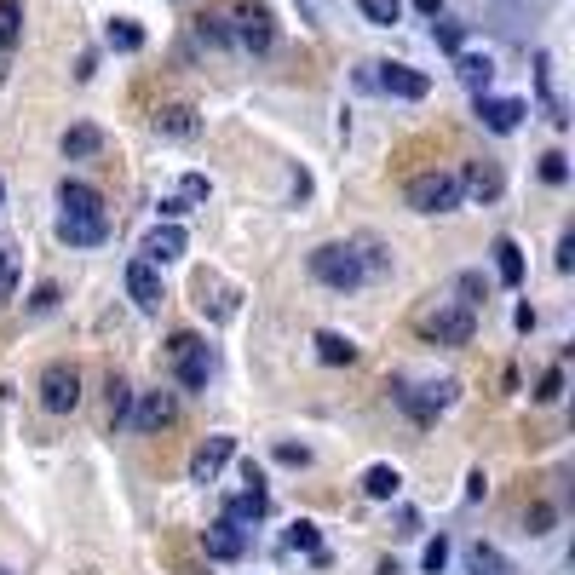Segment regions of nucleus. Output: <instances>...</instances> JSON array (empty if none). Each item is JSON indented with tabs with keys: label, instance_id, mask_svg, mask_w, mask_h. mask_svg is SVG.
<instances>
[{
	"label": "nucleus",
	"instance_id": "nucleus-1",
	"mask_svg": "<svg viewBox=\"0 0 575 575\" xmlns=\"http://www.w3.org/2000/svg\"><path fill=\"white\" fill-rule=\"evenodd\" d=\"M414 328H420V340H432V345H466L478 322H472L466 305H432V311L414 317Z\"/></svg>",
	"mask_w": 575,
	"mask_h": 575
},
{
	"label": "nucleus",
	"instance_id": "nucleus-2",
	"mask_svg": "<svg viewBox=\"0 0 575 575\" xmlns=\"http://www.w3.org/2000/svg\"><path fill=\"white\" fill-rule=\"evenodd\" d=\"M311 276L345 294V288L363 282V259H357V248H345V242H322V248L311 253Z\"/></svg>",
	"mask_w": 575,
	"mask_h": 575
},
{
	"label": "nucleus",
	"instance_id": "nucleus-3",
	"mask_svg": "<svg viewBox=\"0 0 575 575\" xmlns=\"http://www.w3.org/2000/svg\"><path fill=\"white\" fill-rule=\"evenodd\" d=\"M409 207L414 213H455L460 207L455 173H414L409 179Z\"/></svg>",
	"mask_w": 575,
	"mask_h": 575
},
{
	"label": "nucleus",
	"instance_id": "nucleus-4",
	"mask_svg": "<svg viewBox=\"0 0 575 575\" xmlns=\"http://www.w3.org/2000/svg\"><path fill=\"white\" fill-rule=\"evenodd\" d=\"M167 357H173V368H179V380H184L190 391L207 386V374H213L207 340H196V334H173V340H167Z\"/></svg>",
	"mask_w": 575,
	"mask_h": 575
},
{
	"label": "nucleus",
	"instance_id": "nucleus-5",
	"mask_svg": "<svg viewBox=\"0 0 575 575\" xmlns=\"http://www.w3.org/2000/svg\"><path fill=\"white\" fill-rule=\"evenodd\" d=\"M41 403L52 414H75L81 409V374L69 363H46L41 368Z\"/></svg>",
	"mask_w": 575,
	"mask_h": 575
},
{
	"label": "nucleus",
	"instance_id": "nucleus-6",
	"mask_svg": "<svg viewBox=\"0 0 575 575\" xmlns=\"http://www.w3.org/2000/svg\"><path fill=\"white\" fill-rule=\"evenodd\" d=\"M127 414H133L138 432H167V426L179 420V397H173V391H144Z\"/></svg>",
	"mask_w": 575,
	"mask_h": 575
},
{
	"label": "nucleus",
	"instance_id": "nucleus-7",
	"mask_svg": "<svg viewBox=\"0 0 575 575\" xmlns=\"http://www.w3.org/2000/svg\"><path fill=\"white\" fill-rule=\"evenodd\" d=\"M397 403H403L414 420H432L437 409L455 403V386H449V380H443V386H397Z\"/></svg>",
	"mask_w": 575,
	"mask_h": 575
},
{
	"label": "nucleus",
	"instance_id": "nucleus-8",
	"mask_svg": "<svg viewBox=\"0 0 575 575\" xmlns=\"http://www.w3.org/2000/svg\"><path fill=\"white\" fill-rule=\"evenodd\" d=\"M58 236H64L69 248H98V242L110 236V219H104V213H64V219H58Z\"/></svg>",
	"mask_w": 575,
	"mask_h": 575
},
{
	"label": "nucleus",
	"instance_id": "nucleus-9",
	"mask_svg": "<svg viewBox=\"0 0 575 575\" xmlns=\"http://www.w3.org/2000/svg\"><path fill=\"white\" fill-rule=\"evenodd\" d=\"M374 81H380L391 98H426V92H432V81L409 64H374Z\"/></svg>",
	"mask_w": 575,
	"mask_h": 575
},
{
	"label": "nucleus",
	"instance_id": "nucleus-10",
	"mask_svg": "<svg viewBox=\"0 0 575 575\" xmlns=\"http://www.w3.org/2000/svg\"><path fill=\"white\" fill-rule=\"evenodd\" d=\"M127 294H133L138 311H161V276L150 259H133V265H127Z\"/></svg>",
	"mask_w": 575,
	"mask_h": 575
},
{
	"label": "nucleus",
	"instance_id": "nucleus-11",
	"mask_svg": "<svg viewBox=\"0 0 575 575\" xmlns=\"http://www.w3.org/2000/svg\"><path fill=\"white\" fill-rule=\"evenodd\" d=\"M230 455H236V443H230V437H207L202 449L190 455V483H213V478H219V466H225Z\"/></svg>",
	"mask_w": 575,
	"mask_h": 575
},
{
	"label": "nucleus",
	"instance_id": "nucleus-12",
	"mask_svg": "<svg viewBox=\"0 0 575 575\" xmlns=\"http://www.w3.org/2000/svg\"><path fill=\"white\" fill-rule=\"evenodd\" d=\"M207 558H219V564H230V558H242L248 552V535H242V524H230V518H219V524L202 535Z\"/></svg>",
	"mask_w": 575,
	"mask_h": 575
},
{
	"label": "nucleus",
	"instance_id": "nucleus-13",
	"mask_svg": "<svg viewBox=\"0 0 575 575\" xmlns=\"http://www.w3.org/2000/svg\"><path fill=\"white\" fill-rule=\"evenodd\" d=\"M230 41H242L248 52H271V41H276V29H271V12H242L236 18V29H230Z\"/></svg>",
	"mask_w": 575,
	"mask_h": 575
},
{
	"label": "nucleus",
	"instance_id": "nucleus-14",
	"mask_svg": "<svg viewBox=\"0 0 575 575\" xmlns=\"http://www.w3.org/2000/svg\"><path fill=\"white\" fill-rule=\"evenodd\" d=\"M478 121L489 133H512L524 121V98H478Z\"/></svg>",
	"mask_w": 575,
	"mask_h": 575
},
{
	"label": "nucleus",
	"instance_id": "nucleus-15",
	"mask_svg": "<svg viewBox=\"0 0 575 575\" xmlns=\"http://www.w3.org/2000/svg\"><path fill=\"white\" fill-rule=\"evenodd\" d=\"M455 184L472 190L478 202H495V196H501V167H495V161H466V173H460Z\"/></svg>",
	"mask_w": 575,
	"mask_h": 575
},
{
	"label": "nucleus",
	"instance_id": "nucleus-16",
	"mask_svg": "<svg viewBox=\"0 0 575 575\" xmlns=\"http://www.w3.org/2000/svg\"><path fill=\"white\" fill-rule=\"evenodd\" d=\"M271 512V495H265V483H248L242 495H230V506H225V518L230 524H259Z\"/></svg>",
	"mask_w": 575,
	"mask_h": 575
},
{
	"label": "nucleus",
	"instance_id": "nucleus-17",
	"mask_svg": "<svg viewBox=\"0 0 575 575\" xmlns=\"http://www.w3.org/2000/svg\"><path fill=\"white\" fill-rule=\"evenodd\" d=\"M184 253V230L179 225H156L150 236H144V259L150 265H167V259H179Z\"/></svg>",
	"mask_w": 575,
	"mask_h": 575
},
{
	"label": "nucleus",
	"instance_id": "nucleus-18",
	"mask_svg": "<svg viewBox=\"0 0 575 575\" xmlns=\"http://www.w3.org/2000/svg\"><path fill=\"white\" fill-rule=\"evenodd\" d=\"M455 75L483 98V92H489V81H495V64H489V58H478V52H455Z\"/></svg>",
	"mask_w": 575,
	"mask_h": 575
},
{
	"label": "nucleus",
	"instance_id": "nucleus-19",
	"mask_svg": "<svg viewBox=\"0 0 575 575\" xmlns=\"http://www.w3.org/2000/svg\"><path fill=\"white\" fill-rule=\"evenodd\" d=\"M58 202H64V213H104V196H98L92 184H75V179L58 184Z\"/></svg>",
	"mask_w": 575,
	"mask_h": 575
},
{
	"label": "nucleus",
	"instance_id": "nucleus-20",
	"mask_svg": "<svg viewBox=\"0 0 575 575\" xmlns=\"http://www.w3.org/2000/svg\"><path fill=\"white\" fill-rule=\"evenodd\" d=\"M104 150V133L92 127V121H81V127H69L64 133V156L69 161H87V156H98Z\"/></svg>",
	"mask_w": 575,
	"mask_h": 575
},
{
	"label": "nucleus",
	"instance_id": "nucleus-21",
	"mask_svg": "<svg viewBox=\"0 0 575 575\" xmlns=\"http://www.w3.org/2000/svg\"><path fill=\"white\" fill-rule=\"evenodd\" d=\"M156 133L190 138V133H196V110H190V104H161V110H156Z\"/></svg>",
	"mask_w": 575,
	"mask_h": 575
},
{
	"label": "nucleus",
	"instance_id": "nucleus-22",
	"mask_svg": "<svg viewBox=\"0 0 575 575\" xmlns=\"http://www.w3.org/2000/svg\"><path fill=\"white\" fill-rule=\"evenodd\" d=\"M495 271H501L506 288H518V282H524V253H518V242H512V236H501V242H495Z\"/></svg>",
	"mask_w": 575,
	"mask_h": 575
},
{
	"label": "nucleus",
	"instance_id": "nucleus-23",
	"mask_svg": "<svg viewBox=\"0 0 575 575\" xmlns=\"http://www.w3.org/2000/svg\"><path fill=\"white\" fill-rule=\"evenodd\" d=\"M397 489H403L397 466H368V472H363V495H368V501H391Z\"/></svg>",
	"mask_w": 575,
	"mask_h": 575
},
{
	"label": "nucleus",
	"instance_id": "nucleus-24",
	"mask_svg": "<svg viewBox=\"0 0 575 575\" xmlns=\"http://www.w3.org/2000/svg\"><path fill=\"white\" fill-rule=\"evenodd\" d=\"M317 357H322V363H334V368L357 363V345L345 340V334H328V328H322V334H317Z\"/></svg>",
	"mask_w": 575,
	"mask_h": 575
},
{
	"label": "nucleus",
	"instance_id": "nucleus-25",
	"mask_svg": "<svg viewBox=\"0 0 575 575\" xmlns=\"http://www.w3.org/2000/svg\"><path fill=\"white\" fill-rule=\"evenodd\" d=\"M23 41V6L18 0H0V52H12Z\"/></svg>",
	"mask_w": 575,
	"mask_h": 575
},
{
	"label": "nucleus",
	"instance_id": "nucleus-26",
	"mask_svg": "<svg viewBox=\"0 0 575 575\" xmlns=\"http://www.w3.org/2000/svg\"><path fill=\"white\" fill-rule=\"evenodd\" d=\"M104 41H110L115 52H138V46H144V29H138L133 18H110V29H104Z\"/></svg>",
	"mask_w": 575,
	"mask_h": 575
},
{
	"label": "nucleus",
	"instance_id": "nucleus-27",
	"mask_svg": "<svg viewBox=\"0 0 575 575\" xmlns=\"http://www.w3.org/2000/svg\"><path fill=\"white\" fill-rule=\"evenodd\" d=\"M288 552H311L317 564H328V552H322V535H317V524H305V518H299V524L288 529Z\"/></svg>",
	"mask_w": 575,
	"mask_h": 575
},
{
	"label": "nucleus",
	"instance_id": "nucleus-28",
	"mask_svg": "<svg viewBox=\"0 0 575 575\" xmlns=\"http://www.w3.org/2000/svg\"><path fill=\"white\" fill-rule=\"evenodd\" d=\"M466 570H472V575H512V570H506V558L489 547V541H478V547L466 552Z\"/></svg>",
	"mask_w": 575,
	"mask_h": 575
},
{
	"label": "nucleus",
	"instance_id": "nucleus-29",
	"mask_svg": "<svg viewBox=\"0 0 575 575\" xmlns=\"http://www.w3.org/2000/svg\"><path fill=\"white\" fill-rule=\"evenodd\" d=\"M104 391H110V397H104L110 420H127V409H133V386H127L121 374H110V380H104Z\"/></svg>",
	"mask_w": 575,
	"mask_h": 575
},
{
	"label": "nucleus",
	"instance_id": "nucleus-30",
	"mask_svg": "<svg viewBox=\"0 0 575 575\" xmlns=\"http://www.w3.org/2000/svg\"><path fill=\"white\" fill-rule=\"evenodd\" d=\"M357 6L368 23H397V12H403V0H357Z\"/></svg>",
	"mask_w": 575,
	"mask_h": 575
},
{
	"label": "nucleus",
	"instance_id": "nucleus-31",
	"mask_svg": "<svg viewBox=\"0 0 575 575\" xmlns=\"http://www.w3.org/2000/svg\"><path fill=\"white\" fill-rule=\"evenodd\" d=\"M541 179H547V184H564V179H570V161H564V150H547V156H541Z\"/></svg>",
	"mask_w": 575,
	"mask_h": 575
},
{
	"label": "nucleus",
	"instance_id": "nucleus-32",
	"mask_svg": "<svg viewBox=\"0 0 575 575\" xmlns=\"http://www.w3.org/2000/svg\"><path fill=\"white\" fill-rule=\"evenodd\" d=\"M196 35H202L207 46H225L230 41V23L225 18H196Z\"/></svg>",
	"mask_w": 575,
	"mask_h": 575
},
{
	"label": "nucleus",
	"instance_id": "nucleus-33",
	"mask_svg": "<svg viewBox=\"0 0 575 575\" xmlns=\"http://www.w3.org/2000/svg\"><path fill=\"white\" fill-rule=\"evenodd\" d=\"M420 564H426V575H443V564H449V541H443V535L426 541V558H420Z\"/></svg>",
	"mask_w": 575,
	"mask_h": 575
},
{
	"label": "nucleus",
	"instance_id": "nucleus-34",
	"mask_svg": "<svg viewBox=\"0 0 575 575\" xmlns=\"http://www.w3.org/2000/svg\"><path fill=\"white\" fill-rule=\"evenodd\" d=\"M52 305H58V282H41V288H35V299H29V311H35V317H46Z\"/></svg>",
	"mask_w": 575,
	"mask_h": 575
},
{
	"label": "nucleus",
	"instance_id": "nucleus-35",
	"mask_svg": "<svg viewBox=\"0 0 575 575\" xmlns=\"http://www.w3.org/2000/svg\"><path fill=\"white\" fill-rule=\"evenodd\" d=\"M558 391H564V368H547V374H541V391H535V397H541V403H558Z\"/></svg>",
	"mask_w": 575,
	"mask_h": 575
},
{
	"label": "nucleus",
	"instance_id": "nucleus-36",
	"mask_svg": "<svg viewBox=\"0 0 575 575\" xmlns=\"http://www.w3.org/2000/svg\"><path fill=\"white\" fill-rule=\"evenodd\" d=\"M432 35H437V46H443V52H460V41H466V35H460V23H437Z\"/></svg>",
	"mask_w": 575,
	"mask_h": 575
},
{
	"label": "nucleus",
	"instance_id": "nucleus-37",
	"mask_svg": "<svg viewBox=\"0 0 575 575\" xmlns=\"http://www.w3.org/2000/svg\"><path fill=\"white\" fill-rule=\"evenodd\" d=\"M276 460H282V466H305L311 449H305V443H276Z\"/></svg>",
	"mask_w": 575,
	"mask_h": 575
},
{
	"label": "nucleus",
	"instance_id": "nucleus-38",
	"mask_svg": "<svg viewBox=\"0 0 575 575\" xmlns=\"http://www.w3.org/2000/svg\"><path fill=\"white\" fill-rule=\"evenodd\" d=\"M460 294H466V305H478L489 288H483V276H478V271H466V276H460Z\"/></svg>",
	"mask_w": 575,
	"mask_h": 575
},
{
	"label": "nucleus",
	"instance_id": "nucleus-39",
	"mask_svg": "<svg viewBox=\"0 0 575 575\" xmlns=\"http://www.w3.org/2000/svg\"><path fill=\"white\" fill-rule=\"evenodd\" d=\"M184 202H207V179H202V173H184Z\"/></svg>",
	"mask_w": 575,
	"mask_h": 575
},
{
	"label": "nucleus",
	"instance_id": "nucleus-40",
	"mask_svg": "<svg viewBox=\"0 0 575 575\" xmlns=\"http://www.w3.org/2000/svg\"><path fill=\"white\" fill-rule=\"evenodd\" d=\"M12 288H18V271H12V259L0 253V299H12Z\"/></svg>",
	"mask_w": 575,
	"mask_h": 575
},
{
	"label": "nucleus",
	"instance_id": "nucleus-41",
	"mask_svg": "<svg viewBox=\"0 0 575 575\" xmlns=\"http://www.w3.org/2000/svg\"><path fill=\"white\" fill-rule=\"evenodd\" d=\"M558 271H575V236H564V242H558Z\"/></svg>",
	"mask_w": 575,
	"mask_h": 575
},
{
	"label": "nucleus",
	"instance_id": "nucleus-42",
	"mask_svg": "<svg viewBox=\"0 0 575 575\" xmlns=\"http://www.w3.org/2000/svg\"><path fill=\"white\" fill-rule=\"evenodd\" d=\"M552 524V506H529V529H535V535H541V529Z\"/></svg>",
	"mask_w": 575,
	"mask_h": 575
},
{
	"label": "nucleus",
	"instance_id": "nucleus-43",
	"mask_svg": "<svg viewBox=\"0 0 575 575\" xmlns=\"http://www.w3.org/2000/svg\"><path fill=\"white\" fill-rule=\"evenodd\" d=\"M483 489H489V478H483V472H472V478H466V495H472V501H483Z\"/></svg>",
	"mask_w": 575,
	"mask_h": 575
},
{
	"label": "nucleus",
	"instance_id": "nucleus-44",
	"mask_svg": "<svg viewBox=\"0 0 575 575\" xmlns=\"http://www.w3.org/2000/svg\"><path fill=\"white\" fill-rule=\"evenodd\" d=\"M414 6H420L426 18H437V12H443V0H414Z\"/></svg>",
	"mask_w": 575,
	"mask_h": 575
},
{
	"label": "nucleus",
	"instance_id": "nucleus-45",
	"mask_svg": "<svg viewBox=\"0 0 575 575\" xmlns=\"http://www.w3.org/2000/svg\"><path fill=\"white\" fill-rule=\"evenodd\" d=\"M0 575H12V570H0Z\"/></svg>",
	"mask_w": 575,
	"mask_h": 575
}]
</instances>
